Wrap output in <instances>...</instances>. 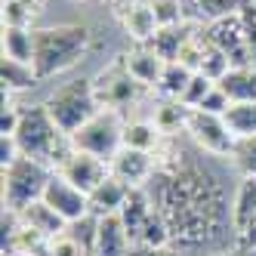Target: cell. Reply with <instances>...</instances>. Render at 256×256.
<instances>
[{
    "label": "cell",
    "instance_id": "1",
    "mask_svg": "<svg viewBox=\"0 0 256 256\" xmlns=\"http://www.w3.org/2000/svg\"><path fill=\"white\" fill-rule=\"evenodd\" d=\"M90 34L86 25H50V28H34V71L38 78H56L62 71L74 68L90 50Z\"/></svg>",
    "mask_w": 256,
    "mask_h": 256
},
{
    "label": "cell",
    "instance_id": "2",
    "mask_svg": "<svg viewBox=\"0 0 256 256\" xmlns=\"http://www.w3.org/2000/svg\"><path fill=\"white\" fill-rule=\"evenodd\" d=\"M16 142H19L22 158H31L44 164V167L56 170L62 158L71 152V139L56 126V120L50 118V112L44 105H34L22 112V124L19 133H16Z\"/></svg>",
    "mask_w": 256,
    "mask_h": 256
},
{
    "label": "cell",
    "instance_id": "3",
    "mask_svg": "<svg viewBox=\"0 0 256 256\" xmlns=\"http://www.w3.org/2000/svg\"><path fill=\"white\" fill-rule=\"evenodd\" d=\"M44 108L50 112V118L56 120V126L71 139L86 120H93L102 105L96 99V90H93V80H68L62 86H56L52 93L44 99Z\"/></svg>",
    "mask_w": 256,
    "mask_h": 256
},
{
    "label": "cell",
    "instance_id": "4",
    "mask_svg": "<svg viewBox=\"0 0 256 256\" xmlns=\"http://www.w3.org/2000/svg\"><path fill=\"white\" fill-rule=\"evenodd\" d=\"M50 176H52V170L31 158H19L16 164L4 167V207L22 213L28 204L44 198Z\"/></svg>",
    "mask_w": 256,
    "mask_h": 256
},
{
    "label": "cell",
    "instance_id": "5",
    "mask_svg": "<svg viewBox=\"0 0 256 256\" xmlns=\"http://www.w3.org/2000/svg\"><path fill=\"white\" fill-rule=\"evenodd\" d=\"M124 118L114 108H102V112L86 120L80 130L71 136V145L78 152H86V154H96L102 160H112L120 148H124Z\"/></svg>",
    "mask_w": 256,
    "mask_h": 256
},
{
    "label": "cell",
    "instance_id": "6",
    "mask_svg": "<svg viewBox=\"0 0 256 256\" xmlns=\"http://www.w3.org/2000/svg\"><path fill=\"white\" fill-rule=\"evenodd\" d=\"M93 90H96V99L102 108H114V112H124L126 105H133L139 99V84L130 78L126 71L124 56H118L108 68H102L99 74L93 78Z\"/></svg>",
    "mask_w": 256,
    "mask_h": 256
},
{
    "label": "cell",
    "instance_id": "7",
    "mask_svg": "<svg viewBox=\"0 0 256 256\" xmlns=\"http://www.w3.org/2000/svg\"><path fill=\"white\" fill-rule=\"evenodd\" d=\"M186 133L192 136V142L200 152H207L213 158H232L238 139L232 136L228 124L222 120V114H207V112H188V124Z\"/></svg>",
    "mask_w": 256,
    "mask_h": 256
},
{
    "label": "cell",
    "instance_id": "8",
    "mask_svg": "<svg viewBox=\"0 0 256 256\" xmlns=\"http://www.w3.org/2000/svg\"><path fill=\"white\" fill-rule=\"evenodd\" d=\"M52 173H59L62 179H68L74 188H80L84 194H93L102 182L112 176L108 170V160L96 158V154H86V152H78L74 145H71V152L62 158V164Z\"/></svg>",
    "mask_w": 256,
    "mask_h": 256
},
{
    "label": "cell",
    "instance_id": "9",
    "mask_svg": "<svg viewBox=\"0 0 256 256\" xmlns=\"http://www.w3.org/2000/svg\"><path fill=\"white\" fill-rule=\"evenodd\" d=\"M40 200H44V204H50L68 226H74V222H80V219L93 216V213H90V194H84L80 188H74V186H71L68 179H62L59 173L50 176V182H46Z\"/></svg>",
    "mask_w": 256,
    "mask_h": 256
},
{
    "label": "cell",
    "instance_id": "10",
    "mask_svg": "<svg viewBox=\"0 0 256 256\" xmlns=\"http://www.w3.org/2000/svg\"><path fill=\"white\" fill-rule=\"evenodd\" d=\"M108 170L114 179H120L124 186L130 188H145L158 173V158L148 152H136V148H120L112 160H108Z\"/></svg>",
    "mask_w": 256,
    "mask_h": 256
},
{
    "label": "cell",
    "instance_id": "11",
    "mask_svg": "<svg viewBox=\"0 0 256 256\" xmlns=\"http://www.w3.org/2000/svg\"><path fill=\"white\" fill-rule=\"evenodd\" d=\"M120 22H124V31L136 46H148L152 38L158 34V19H154V10L148 0H133L120 10Z\"/></svg>",
    "mask_w": 256,
    "mask_h": 256
},
{
    "label": "cell",
    "instance_id": "12",
    "mask_svg": "<svg viewBox=\"0 0 256 256\" xmlns=\"http://www.w3.org/2000/svg\"><path fill=\"white\" fill-rule=\"evenodd\" d=\"M124 62H126L130 78L142 90H158L164 71H167V62H164L154 50H148V46H133L130 52H124Z\"/></svg>",
    "mask_w": 256,
    "mask_h": 256
},
{
    "label": "cell",
    "instance_id": "13",
    "mask_svg": "<svg viewBox=\"0 0 256 256\" xmlns=\"http://www.w3.org/2000/svg\"><path fill=\"white\" fill-rule=\"evenodd\" d=\"M130 250H133V241H130V234H126L120 216L118 213L99 216L93 256H130Z\"/></svg>",
    "mask_w": 256,
    "mask_h": 256
},
{
    "label": "cell",
    "instance_id": "14",
    "mask_svg": "<svg viewBox=\"0 0 256 256\" xmlns=\"http://www.w3.org/2000/svg\"><path fill=\"white\" fill-rule=\"evenodd\" d=\"M250 4L253 0H182V16H186V22L210 25L219 19H228V16H238Z\"/></svg>",
    "mask_w": 256,
    "mask_h": 256
},
{
    "label": "cell",
    "instance_id": "15",
    "mask_svg": "<svg viewBox=\"0 0 256 256\" xmlns=\"http://www.w3.org/2000/svg\"><path fill=\"white\" fill-rule=\"evenodd\" d=\"M154 200H152V194L145 192V188H133L130 192V198H126V204L120 207V222H124V228H126V234H130V241L133 244H139V238H142V232H145V226H148V219L154 216Z\"/></svg>",
    "mask_w": 256,
    "mask_h": 256
},
{
    "label": "cell",
    "instance_id": "16",
    "mask_svg": "<svg viewBox=\"0 0 256 256\" xmlns=\"http://www.w3.org/2000/svg\"><path fill=\"white\" fill-rule=\"evenodd\" d=\"M19 219H22V226H28L31 232H38L40 238H46V241H52V238H59V234H65L68 232V222L52 210L50 204H44V200H34V204H28L22 213H19Z\"/></svg>",
    "mask_w": 256,
    "mask_h": 256
},
{
    "label": "cell",
    "instance_id": "17",
    "mask_svg": "<svg viewBox=\"0 0 256 256\" xmlns=\"http://www.w3.org/2000/svg\"><path fill=\"white\" fill-rule=\"evenodd\" d=\"M130 186H124L120 179L108 176L102 186L90 194V213L93 216H112V213H120V207L126 204V198H130Z\"/></svg>",
    "mask_w": 256,
    "mask_h": 256
},
{
    "label": "cell",
    "instance_id": "18",
    "mask_svg": "<svg viewBox=\"0 0 256 256\" xmlns=\"http://www.w3.org/2000/svg\"><path fill=\"white\" fill-rule=\"evenodd\" d=\"M164 142V133L158 130L154 120H126L124 124V148H136V152H148V154H158Z\"/></svg>",
    "mask_w": 256,
    "mask_h": 256
},
{
    "label": "cell",
    "instance_id": "19",
    "mask_svg": "<svg viewBox=\"0 0 256 256\" xmlns=\"http://www.w3.org/2000/svg\"><path fill=\"white\" fill-rule=\"evenodd\" d=\"M219 90L232 102H256V65L232 68L228 74L219 80Z\"/></svg>",
    "mask_w": 256,
    "mask_h": 256
},
{
    "label": "cell",
    "instance_id": "20",
    "mask_svg": "<svg viewBox=\"0 0 256 256\" xmlns=\"http://www.w3.org/2000/svg\"><path fill=\"white\" fill-rule=\"evenodd\" d=\"M0 84H4L6 96H16V93H25V90H34L40 84V78H38V71H34V65L4 59L0 62Z\"/></svg>",
    "mask_w": 256,
    "mask_h": 256
},
{
    "label": "cell",
    "instance_id": "21",
    "mask_svg": "<svg viewBox=\"0 0 256 256\" xmlns=\"http://www.w3.org/2000/svg\"><path fill=\"white\" fill-rule=\"evenodd\" d=\"M34 28H4V59L34 65Z\"/></svg>",
    "mask_w": 256,
    "mask_h": 256
},
{
    "label": "cell",
    "instance_id": "22",
    "mask_svg": "<svg viewBox=\"0 0 256 256\" xmlns=\"http://www.w3.org/2000/svg\"><path fill=\"white\" fill-rule=\"evenodd\" d=\"M234 139L256 136V102H232V108L222 114Z\"/></svg>",
    "mask_w": 256,
    "mask_h": 256
},
{
    "label": "cell",
    "instance_id": "23",
    "mask_svg": "<svg viewBox=\"0 0 256 256\" xmlns=\"http://www.w3.org/2000/svg\"><path fill=\"white\" fill-rule=\"evenodd\" d=\"M158 124V130L164 136H176L179 130H186V124H188V108L182 105V102H170V99H164L158 108H154V118Z\"/></svg>",
    "mask_w": 256,
    "mask_h": 256
},
{
    "label": "cell",
    "instance_id": "24",
    "mask_svg": "<svg viewBox=\"0 0 256 256\" xmlns=\"http://www.w3.org/2000/svg\"><path fill=\"white\" fill-rule=\"evenodd\" d=\"M192 74H194V71L182 68L179 62H170V65H167V71H164V78H160V84H158V90H154V93H158L160 99L179 102V99H182V93H186V86H188V80H192Z\"/></svg>",
    "mask_w": 256,
    "mask_h": 256
},
{
    "label": "cell",
    "instance_id": "25",
    "mask_svg": "<svg viewBox=\"0 0 256 256\" xmlns=\"http://www.w3.org/2000/svg\"><path fill=\"white\" fill-rule=\"evenodd\" d=\"M204 52H207V38L204 34H186L179 44L176 52V62L188 71H200V62H204Z\"/></svg>",
    "mask_w": 256,
    "mask_h": 256
},
{
    "label": "cell",
    "instance_id": "26",
    "mask_svg": "<svg viewBox=\"0 0 256 256\" xmlns=\"http://www.w3.org/2000/svg\"><path fill=\"white\" fill-rule=\"evenodd\" d=\"M170 244H173V232H170V226H167V219L154 210V216L148 219V226H145V232H142V238H139V244H133V247L160 250V247H170Z\"/></svg>",
    "mask_w": 256,
    "mask_h": 256
},
{
    "label": "cell",
    "instance_id": "27",
    "mask_svg": "<svg viewBox=\"0 0 256 256\" xmlns=\"http://www.w3.org/2000/svg\"><path fill=\"white\" fill-rule=\"evenodd\" d=\"M182 25H176V28H158V34L152 38V44H148V50H154L158 56L164 59V62H176V52H179V44H182Z\"/></svg>",
    "mask_w": 256,
    "mask_h": 256
},
{
    "label": "cell",
    "instance_id": "28",
    "mask_svg": "<svg viewBox=\"0 0 256 256\" xmlns=\"http://www.w3.org/2000/svg\"><path fill=\"white\" fill-rule=\"evenodd\" d=\"M232 71V59L226 56L219 46H213L210 40H207V52H204V62H200V74H207L210 80H222L226 74Z\"/></svg>",
    "mask_w": 256,
    "mask_h": 256
},
{
    "label": "cell",
    "instance_id": "29",
    "mask_svg": "<svg viewBox=\"0 0 256 256\" xmlns=\"http://www.w3.org/2000/svg\"><path fill=\"white\" fill-rule=\"evenodd\" d=\"M216 86V80H210L207 74H200V71H194V74H192V80H188V86H186V93H182V105H186L188 108V112H194V108L200 105V102H204L207 99V93H210V90Z\"/></svg>",
    "mask_w": 256,
    "mask_h": 256
},
{
    "label": "cell",
    "instance_id": "30",
    "mask_svg": "<svg viewBox=\"0 0 256 256\" xmlns=\"http://www.w3.org/2000/svg\"><path fill=\"white\" fill-rule=\"evenodd\" d=\"M40 10H31L25 4H19V0H4V28H31L34 16H38Z\"/></svg>",
    "mask_w": 256,
    "mask_h": 256
},
{
    "label": "cell",
    "instance_id": "31",
    "mask_svg": "<svg viewBox=\"0 0 256 256\" xmlns=\"http://www.w3.org/2000/svg\"><path fill=\"white\" fill-rule=\"evenodd\" d=\"M232 164L238 167V173H241V176H256V136L238 139L234 154H232Z\"/></svg>",
    "mask_w": 256,
    "mask_h": 256
},
{
    "label": "cell",
    "instance_id": "32",
    "mask_svg": "<svg viewBox=\"0 0 256 256\" xmlns=\"http://www.w3.org/2000/svg\"><path fill=\"white\" fill-rule=\"evenodd\" d=\"M152 10H154V19L160 28H176L186 22V16H182V0H148Z\"/></svg>",
    "mask_w": 256,
    "mask_h": 256
},
{
    "label": "cell",
    "instance_id": "33",
    "mask_svg": "<svg viewBox=\"0 0 256 256\" xmlns=\"http://www.w3.org/2000/svg\"><path fill=\"white\" fill-rule=\"evenodd\" d=\"M22 112H25V108H19V105L12 102V96L4 93V112H0V136H16V133H19Z\"/></svg>",
    "mask_w": 256,
    "mask_h": 256
},
{
    "label": "cell",
    "instance_id": "34",
    "mask_svg": "<svg viewBox=\"0 0 256 256\" xmlns=\"http://www.w3.org/2000/svg\"><path fill=\"white\" fill-rule=\"evenodd\" d=\"M46 247H50V256H90V253L84 250V244H80L71 232H65V234H59V238H52Z\"/></svg>",
    "mask_w": 256,
    "mask_h": 256
},
{
    "label": "cell",
    "instance_id": "35",
    "mask_svg": "<svg viewBox=\"0 0 256 256\" xmlns=\"http://www.w3.org/2000/svg\"><path fill=\"white\" fill-rule=\"evenodd\" d=\"M228 108H232V99L222 93V90H219V84L210 90V93H207V99L204 102H200L198 108H194V112H207V114H226L228 112Z\"/></svg>",
    "mask_w": 256,
    "mask_h": 256
},
{
    "label": "cell",
    "instance_id": "36",
    "mask_svg": "<svg viewBox=\"0 0 256 256\" xmlns=\"http://www.w3.org/2000/svg\"><path fill=\"white\" fill-rule=\"evenodd\" d=\"M241 25H244V38H247V50H250V62L256 65V0L250 6L241 10Z\"/></svg>",
    "mask_w": 256,
    "mask_h": 256
},
{
    "label": "cell",
    "instance_id": "37",
    "mask_svg": "<svg viewBox=\"0 0 256 256\" xmlns=\"http://www.w3.org/2000/svg\"><path fill=\"white\" fill-rule=\"evenodd\" d=\"M19 158H22V152H19L16 136H0V167H10V164H16Z\"/></svg>",
    "mask_w": 256,
    "mask_h": 256
},
{
    "label": "cell",
    "instance_id": "38",
    "mask_svg": "<svg viewBox=\"0 0 256 256\" xmlns=\"http://www.w3.org/2000/svg\"><path fill=\"white\" fill-rule=\"evenodd\" d=\"M130 256H182L179 250H173V247H160V250H148V247H133L130 250Z\"/></svg>",
    "mask_w": 256,
    "mask_h": 256
},
{
    "label": "cell",
    "instance_id": "39",
    "mask_svg": "<svg viewBox=\"0 0 256 256\" xmlns=\"http://www.w3.org/2000/svg\"><path fill=\"white\" fill-rule=\"evenodd\" d=\"M232 256H256V244H241L238 250H232Z\"/></svg>",
    "mask_w": 256,
    "mask_h": 256
},
{
    "label": "cell",
    "instance_id": "40",
    "mask_svg": "<svg viewBox=\"0 0 256 256\" xmlns=\"http://www.w3.org/2000/svg\"><path fill=\"white\" fill-rule=\"evenodd\" d=\"M19 4H25V6H31V10H40L44 0H19Z\"/></svg>",
    "mask_w": 256,
    "mask_h": 256
},
{
    "label": "cell",
    "instance_id": "41",
    "mask_svg": "<svg viewBox=\"0 0 256 256\" xmlns=\"http://www.w3.org/2000/svg\"><path fill=\"white\" fill-rule=\"evenodd\" d=\"M216 256H232V253H216Z\"/></svg>",
    "mask_w": 256,
    "mask_h": 256
}]
</instances>
